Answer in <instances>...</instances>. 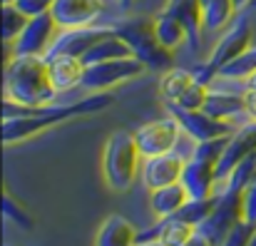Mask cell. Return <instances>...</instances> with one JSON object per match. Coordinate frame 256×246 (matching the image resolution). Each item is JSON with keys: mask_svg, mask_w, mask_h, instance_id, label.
<instances>
[{"mask_svg": "<svg viewBox=\"0 0 256 246\" xmlns=\"http://www.w3.org/2000/svg\"><path fill=\"white\" fill-rule=\"evenodd\" d=\"M114 104V94L110 92H92L90 97H82L72 104H45V107H32L25 114L18 117H5L2 120V142L10 144H20L50 127H58L68 120L75 117H85V114H97L104 112L107 107Z\"/></svg>", "mask_w": 256, "mask_h": 246, "instance_id": "6da1fadb", "label": "cell"}, {"mask_svg": "<svg viewBox=\"0 0 256 246\" xmlns=\"http://www.w3.org/2000/svg\"><path fill=\"white\" fill-rule=\"evenodd\" d=\"M60 94L42 55H12L5 62V100L22 107H45Z\"/></svg>", "mask_w": 256, "mask_h": 246, "instance_id": "7a4b0ae2", "label": "cell"}, {"mask_svg": "<svg viewBox=\"0 0 256 246\" xmlns=\"http://www.w3.org/2000/svg\"><path fill=\"white\" fill-rule=\"evenodd\" d=\"M142 152L134 142V134L127 130L112 132L102 152V174L104 184L112 192H130L140 169H142Z\"/></svg>", "mask_w": 256, "mask_h": 246, "instance_id": "3957f363", "label": "cell"}, {"mask_svg": "<svg viewBox=\"0 0 256 246\" xmlns=\"http://www.w3.org/2000/svg\"><path fill=\"white\" fill-rule=\"evenodd\" d=\"M114 35H120L132 55L144 62L147 70H154V72H167L174 68V52L167 50L160 40H157V32H154V18L150 15H140V18H132V20H124L120 25H114Z\"/></svg>", "mask_w": 256, "mask_h": 246, "instance_id": "277c9868", "label": "cell"}, {"mask_svg": "<svg viewBox=\"0 0 256 246\" xmlns=\"http://www.w3.org/2000/svg\"><path fill=\"white\" fill-rule=\"evenodd\" d=\"M229 137L222 140H212V142H196L192 157L184 164V174H182V184L189 192V199H206L216 194V184H219V160L222 152L226 147Z\"/></svg>", "mask_w": 256, "mask_h": 246, "instance_id": "5b68a950", "label": "cell"}, {"mask_svg": "<svg viewBox=\"0 0 256 246\" xmlns=\"http://www.w3.org/2000/svg\"><path fill=\"white\" fill-rule=\"evenodd\" d=\"M252 38H254L252 18H249L246 10H242V12L232 20V25L226 28V32L222 35V40L214 45L209 60L202 62V65H196V68H192L194 80L202 82V84H212V80L219 75V70H222L226 62H232L234 58H239L242 52H246V50L252 48Z\"/></svg>", "mask_w": 256, "mask_h": 246, "instance_id": "8992f818", "label": "cell"}, {"mask_svg": "<svg viewBox=\"0 0 256 246\" xmlns=\"http://www.w3.org/2000/svg\"><path fill=\"white\" fill-rule=\"evenodd\" d=\"M164 110L179 122L182 132L194 142H212V140L232 137L236 132L234 120H222V117H214L204 110H184L176 102H164Z\"/></svg>", "mask_w": 256, "mask_h": 246, "instance_id": "52a82bcc", "label": "cell"}, {"mask_svg": "<svg viewBox=\"0 0 256 246\" xmlns=\"http://www.w3.org/2000/svg\"><path fill=\"white\" fill-rule=\"evenodd\" d=\"M144 62H140L134 55L130 58H114V60H104V62H94L85 65V75H82V90L87 92H104L112 90L122 82L140 78L144 72Z\"/></svg>", "mask_w": 256, "mask_h": 246, "instance_id": "ba28073f", "label": "cell"}, {"mask_svg": "<svg viewBox=\"0 0 256 246\" xmlns=\"http://www.w3.org/2000/svg\"><path fill=\"white\" fill-rule=\"evenodd\" d=\"M134 142L142 152V157H157V154H167L174 152L176 142H179V134H182V127L174 117H162V120H152V122H144L140 124L134 132Z\"/></svg>", "mask_w": 256, "mask_h": 246, "instance_id": "9c48e42d", "label": "cell"}, {"mask_svg": "<svg viewBox=\"0 0 256 246\" xmlns=\"http://www.w3.org/2000/svg\"><path fill=\"white\" fill-rule=\"evenodd\" d=\"M60 25L52 18V12H42L30 18L28 28L20 32V38L12 42V55H48L52 42L60 35Z\"/></svg>", "mask_w": 256, "mask_h": 246, "instance_id": "30bf717a", "label": "cell"}, {"mask_svg": "<svg viewBox=\"0 0 256 246\" xmlns=\"http://www.w3.org/2000/svg\"><path fill=\"white\" fill-rule=\"evenodd\" d=\"M110 35H114V25H87V28L60 30V35L52 42V48L48 50L45 60L58 58V55H72V58H80L82 60V55L94 42H100V40H104Z\"/></svg>", "mask_w": 256, "mask_h": 246, "instance_id": "8fae6325", "label": "cell"}, {"mask_svg": "<svg viewBox=\"0 0 256 246\" xmlns=\"http://www.w3.org/2000/svg\"><path fill=\"white\" fill-rule=\"evenodd\" d=\"M184 164H186V160L182 154H176V152L147 157V160H142V169H140L142 184L150 192L162 189V186H170V184H176V182H182Z\"/></svg>", "mask_w": 256, "mask_h": 246, "instance_id": "7c38bea8", "label": "cell"}, {"mask_svg": "<svg viewBox=\"0 0 256 246\" xmlns=\"http://www.w3.org/2000/svg\"><path fill=\"white\" fill-rule=\"evenodd\" d=\"M252 154H256V122L249 120L244 127H239V130L229 137V142H226V147H224V152H222L219 169H216L219 184H222L239 164L244 162L246 157H252Z\"/></svg>", "mask_w": 256, "mask_h": 246, "instance_id": "4fadbf2b", "label": "cell"}, {"mask_svg": "<svg viewBox=\"0 0 256 246\" xmlns=\"http://www.w3.org/2000/svg\"><path fill=\"white\" fill-rule=\"evenodd\" d=\"M50 12L62 30L87 28L104 12V0H55Z\"/></svg>", "mask_w": 256, "mask_h": 246, "instance_id": "5bb4252c", "label": "cell"}, {"mask_svg": "<svg viewBox=\"0 0 256 246\" xmlns=\"http://www.w3.org/2000/svg\"><path fill=\"white\" fill-rule=\"evenodd\" d=\"M164 10H170L176 15V20L184 25L186 30V40L192 45V50L196 52L202 48V32H204V10H202V0H170L164 5Z\"/></svg>", "mask_w": 256, "mask_h": 246, "instance_id": "9a60e30c", "label": "cell"}, {"mask_svg": "<svg viewBox=\"0 0 256 246\" xmlns=\"http://www.w3.org/2000/svg\"><path fill=\"white\" fill-rule=\"evenodd\" d=\"M140 244V232L137 226L120 216V214H112L107 216L100 229H97V236H94V246H137Z\"/></svg>", "mask_w": 256, "mask_h": 246, "instance_id": "2e32d148", "label": "cell"}, {"mask_svg": "<svg viewBox=\"0 0 256 246\" xmlns=\"http://www.w3.org/2000/svg\"><path fill=\"white\" fill-rule=\"evenodd\" d=\"M196 232L194 224L179 219V216H164L160 219V224H154L152 229L147 232H140V242H150V239H157L164 246H182L186 239H192V234Z\"/></svg>", "mask_w": 256, "mask_h": 246, "instance_id": "e0dca14e", "label": "cell"}, {"mask_svg": "<svg viewBox=\"0 0 256 246\" xmlns=\"http://www.w3.org/2000/svg\"><path fill=\"white\" fill-rule=\"evenodd\" d=\"M50 78L58 92H68L72 87H80L82 84V75H85V62L80 58H72V55H58V58H50Z\"/></svg>", "mask_w": 256, "mask_h": 246, "instance_id": "ac0fdd59", "label": "cell"}, {"mask_svg": "<svg viewBox=\"0 0 256 246\" xmlns=\"http://www.w3.org/2000/svg\"><path fill=\"white\" fill-rule=\"evenodd\" d=\"M189 202V192L182 182L176 184H170V186H162V189H154L152 196H150V209L154 216L164 219V216H172L176 214L184 204Z\"/></svg>", "mask_w": 256, "mask_h": 246, "instance_id": "d6986e66", "label": "cell"}, {"mask_svg": "<svg viewBox=\"0 0 256 246\" xmlns=\"http://www.w3.org/2000/svg\"><path fill=\"white\" fill-rule=\"evenodd\" d=\"M204 112H209L214 117H222V120H234L236 114H246L244 92H224V90H212L209 87Z\"/></svg>", "mask_w": 256, "mask_h": 246, "instance_id": "ffe728a7", "label": "cell"}, {"mask_svg": "<svg viewBox=\"0 0 256 246\" xmlns=\"http://www.w3.org/2000/svg\"><path fill=\"white\" fill-rule=\"evenodd\" d=\"M154 32H157V40L167 48V50H176L184 40H186V30L184 25L176 20V15L170 10H162L154 15Z\"/></svg>", "mask_w": 256, "mask_h": 246, "instance_id": "44dd1931", "label": "cell"}, {"mask_svg": "<svg viewBox=\"0 0 256 246\" xmlns=\"http://www.w3.org/2000/svg\"><path fill=\"white\" fill-rule=\"evenodd\" d=\"M132 50L130 45L120 38V35H110L100 42H94L85 55H82V62L85 65H94V62H104V60H114V58H130Z\"/></svg>", "mask_w": 256, "mask_h": 246, "instance_id": "7402d4cb", "label": "cell"}, {"mask_svg": "<svg viewBox=\"0 0 256 246\" xmlns=\"http://www.w3.org/2000/svg\"><path fill=\"white\" fill-rule=\"evenodd\" d=\"M202 10H204V30L206 32H216V30L226 28L234 20V15H239L234 8V0H204Z\"/></svg>", "mask_w": 256, "mask_h": 246, "instance_id": "603a6c76", "label": "cell"}, {"mask_svg": "<svg viewBox=\"0 0 256 246\" xmlns=\"http://www.w3.org/2000/svg\"><path fill=\"white\" fill-rule=\"evenodd\" d=\"M194 72L192 70H184V68H172L162 75L160 80V94L164 102H176L192 84H194Z\"/></svg>", "mask_w": 256, "mask_h": 246, "instance_id": "cb8c5ba5", "label": "cell"}, {"mask_svg": "<svg viewBox=\"0 0 256 246\" xmlns=\"http://www.w3.org/2000/svg\"><path fill=\"white\" fill-rule=\"evenodd\" d=\"M254 72H256V45H252L246 52H242L239 58L226 62L219 70V78H224V80H249Z\"/></svg>", "mask_w": 256, "mask_h": 246, "instance_id": "d4e9b609", "label": "cell"}, {"mask_svg": "<svg viewBox=\"0 0 256 246\" xmlns=\"http://www.w3.org/2000/svg\"><path fill=\"white\" fill-rule=\"evenodd\" d=\"M28 22H30V18H28L15 2L2 5V42L12 45V42L20 38V32L28 28Z\"/></svg>", "mask_w": 256, "mask_h": 246, "instance_id": "484cf974", "label": "cell"}, {"mask_svg": "<svg viewBox=\"0 0 256 246\" xmlns=\"http://www.w3.org/2000/svg\"><path fill=\"white\" fill-rule=\"evenodd\" d=\"M214 206H216V194H214V196H206V199H189L174 216H179V219H184V222L199 226V224L214 212Z\"/></svg>", "mask_w": 256, "mask_h": 246, "instance_id": "4316f807", "label": "cell"}, {"mask_svg": "<svg viewBox=\"0 0 256 246\" xmlns=\"http://www.w3.org/2000/svg\"><path fill=\"white\" fill-rule=\"evenodd\" d=\"M2 214H5V219H10L15 226H20V229H25V232H32V226H35L30 212H28L10 192L2 194Z\"/></svg>", "mask_w": 256, "mask_h": 246, "instance_id": "83f0119b", "label": "cell"}, {"mask_svg": "<svg viewBox=\"0 0 256 246\" xmlns=\"http://www.w3.org/2000/svg\"><path fill=\"white\" fill-rule=\"evenodd\" d=\"M206 97H209V84H202V82H194L179 100L176 104L184 107V110H204L206 104Z\"/></svg>", "mask_w": 256, "mask_h": 246, "instance_id": "f1b7e54d", "label": "cell"}, {"mask_svg": "<svg viewBox=\"0 0 256 246\" xmlns=\"http://www.w3.org/2000/svg\"><path fill=\"white\" fill-rule=\"evenodd\" d=\"M242 219L256 229V176L246 184L242 194Z\"/></svg>", "mask_w": 256, "mask_h": 246, "instance_id": "f546056e", "label": "cell"}, {"mask_svg": "<svg viewBox=\"0 0 256 246\" xmlns=\"http://www.w3.org/2000/svg\"><path fill=\"white\" fill-rule=\"evenodd\" d=\"M254 232H256L254 226H252V224H246V222L242 219V222L232 229V234L224 239V244L222 246H249L252 236H254Z\"/></svg>", "mask_w": 256, "mask_h": 246, "instance_id": "4dcf8cb0", "label": "cell"}, {"mask_svg": "<svg viewBox=\"0 0 256 246\" xmlns=\"http://www.w3.org/2000/svg\"><path fill=\"white\" fill-rule=\"evenodd\" d=\"M15 5L28 15V18H35V15H42V12H50L55 0H15Z\"/></svg>", "mask_w": 256, "mask_h": 246, "instance_id": "1f68e13d", "label": "cell"}, {"mask_svg": "<svg viewBox=\"0 0 256 246\" xmlns=\"http://www.w3.org/2000/svg\"><path fill=\"white\" fill-rule=\"evenodd\" d=\"M244 104H246V117L256 122V90L254 87H246L244 90Z\"/></svg>", "mask_w": 256, "mask_h": 246, "instance_id": "d6a6232c", "label": "cell"}, {"mask_svg": "<svg viewBox=\"0 0 256 246\" xmlns=\"http://www.w3.org/2000/svg\"><path fill=\"white\" fill-rule=\"evenodd\" d=\"M182 246H214V244H212V242H209V239H206L199 229H196V232L192 234V239H186Z\"/></svg>", "mask_w": 256, "mask_h": 246, "instance_id": "836d02e7", "label": "cell"}, {"mask_svg": "<svg viewBox=\"0 0 256 246\" xmlns=\"http://www.w3.org/2000/svg\"><path fill=\"white\" fill-rule=\"evenodd\" d=\"M249 5H254V0H234V8H236V12H242V10H246Z\"/></svg>", "mask_w": 256, "mask_h": 246, "instance_id": "e575fe53", "label": "cell"}, {"mask_svg": "<svg viewBox=\"0 0 256 246\" xmlns=\"http://www.w3.org/2000/svg\"><path fill=\"white\" fill-rule=\"evenodd\" d=\"M117 2H120V8H122V10H130L137 0H117Z\"/></svg>", "mask_w": 256, "mask_h": 246, "instance_id": "d590c367", "label": "cell"}, {"mask_svg": "<svg viewBox=\"0 0 256 246\" xmlns=\"http://www.w3.org/2000/svg\"><path fill=\"white\" fill-rule=\"evenodd\" d=\"M137 246H164L162 242H157V239H150V242H140Z\"/></svg>", "mask_w": 256, "mask_h": 246, "instance_id": "8d00e7d4", "label": "cell"}, {"mask_svg": "<svg viewBox=\"0 0 256 246\" xmlns=\"http://www.w3.org/2000/svg\"><path fill=\"white\" fill-rule=\"evenodd\" d=\"M246 87H254V90H256V72L249 78V80H246Z\"/></svg>", "mask_w": 256, "mask_h": 246, "instance_id": "74e56055", "label": "cell"}, {"mask_svg": "<svg viewBox=\"0 0 256 246\" xmlns=\"http://www.w3.org/2000/svg\"><path fill=\"white\" fill-rule=\"evenodd\" d=\"M249 246H256V232H254V236H252V242H249Z\"/></svg>", "mask_w": 256, "mask_h": 246, "instance_id": "f35d334b", "label": "cell"}, {"mask_svg": "<svg viewBox=\"0 0 256 246\" xmlns=\"http://www.w3.org/2000/svg\"><path fill=\"white\" fill-rule=\"evenodd\" d=\"M10 2H15V0H2V5H10Z\"/></svg>", "mask_w": 256, "mask_h": 246, "instance_id": "ab89813d", "label": "cell"}, {"mask_svg": "<svg viewBox=\"0 0 256 246\" xmlns=\"http://www.w3.org/2000/svg\"><path fill=\"white\" fill-rule=\"evenodd\" d=\"M254 8H256V0H254Z\"/></svg>", "mask_w": 256, "mask_h": 246, "instance_id": "60d3db41", "label": "cell"}, {"mask_svg": "<svg viewBox=\"0 0 256 246\" xmlns=\"http://www.w3.org/2000/svg\"><path fill=\"white\" fill-rule=\"evenodd\" d=\"M5 246H10V244H5Z\"/></svg>", "mask_w": 256, "mask_h": 246, "instance_id": "b9f144b4", "label": "cell"}]
</instances>
